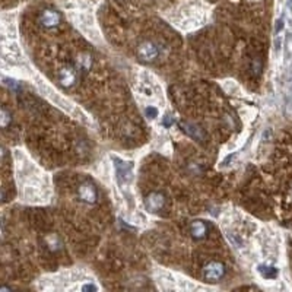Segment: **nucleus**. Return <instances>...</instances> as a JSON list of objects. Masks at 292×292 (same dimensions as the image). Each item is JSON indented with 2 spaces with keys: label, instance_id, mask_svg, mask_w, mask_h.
<instances>
[{
  "label": "nucleus",
  "instance_id": "8",
  "mask_svg": "<svg viewBox=\"0 0 292 292\" xmlns=\"http://www.w3.org/2000/svg\"><path fill=\"white\" fill-rule=\"evenodd\" d=\"M190 234L194 240H203L208 234V226L203 220H194L190 225Z\"/></svg>",
  "mask_w": 292,
  "mask_h": 292
},
{
  "label": "nucleus",
  "instance_id": "7",
  "mask_svg": "<svg viewBox=\"0 0 292 292\" xmlns=\"http://www.w3.org/2000/svg\"><path fill=\"white\" fill-rule=\"evenodd\" d=\"M132 162H123L120 160L116 161V172H117V182L120 184L126 182L130 180V174H132Z\"/></svg>",
  "mask_w": 292,
  "mask_h": 292
},
{
  "label": "nucleus",
  "instance_id": "6",
  "mask_svg": "<svg viewBox=\"0 0 292 292\" xmlns=\"http://www.w3.org/2000/svg\"><path fill=\"white\" fill-rule=\"evenodd\" d=\"M146 209L149 212H158L164 208L165 204V198L164 194L158 193V192H154L150 194H148L145 199Z\"/></svg>",
  "mask_w": 292,
  "mask_h": 292
},
{
  "label": "nucleus",
  "instance_id": "14",
  "mask_svg": "<svg viewBox=\"0 0 292 292\" xmlns=\"http://www.w3.org/2000/svg\"><path fill=\"white\" fill-rule=\"evenodd\" d=\"M47 244H50V246H48V248H52L53 252H56V250H58V248H60V246H58V238L54 237V236H52V237L47 238Z\"/></svg>",
  "mask_w": 292,
  "mask_h": 292
},
{
  "label": "nucleus",
  "instance_id": "19",
  "mask_svg": "<svg viewBox=\"0 0 292 292\" xmlns=\"http://www.w3.org/2000/svg\"><path fill=\"white\" fill-rule=\"evenodd\" d=\"M290 96H291V100H292V85H291V88H290Z\"/></svg>",
  "mask_w": 292,
  "mask_h": 292
},
{
  "label": "nucleus",
  "instance_id": "17",
  "mask_svg": "<svg viewBox=\"0 0 292 292\" xmlns=\"http://www.w3.org/2000/svg\"><path fill=\"white\" fill-rule=\"evenodd\" d=\"M172 123H174L172 117H170V116H165L164 120H162V126L168 128H171V126H172Z\"/></svg>",
  "mask_w": 292,
  "mask_h": 292
},
{
  "label": "nucleus",
  "instance_id": "5",
  "mask_svg": "<svg viewBox=\"0 0 292 292\" xmlns=\"http://www.w3.org/2000/svg\"><path fill=\"white\" fill-rule=\"evenodd\" d=\"M40 24H41V26H44L47 30L56 28L60 24V15L53 9H46L40 15Z\"/></svg>",
  "mask_w": 292,
  "mask_h": 292
},
{
  "label": "nucleus",
  "instance_id": "18",
  "mask_svg": "<svg viewBox=\"0 0 292 292\" xmlns=\"http://www.w3.org/2000/svg\"><path fill=\"white\" fill-rule=\"evenodd\" d=\"M98 288L94 285V284H86V285H84L82 286V291H96Z\"/></svg>",
  "mask_w": 292,
  "mask_h": 292
},
{
  "label": "nucleus",
  "instance_id": "4",
  "mask_svg": "<svg viewBox=\"0 0 292 292\" xmlns=\"http://www.w3.org/2000/svg\"><path fill=\"white\" fill-rule=\"evenodd\" d=\"M78 72L72 66H64L58 70V82L64 88H70L78 80Z\"/></svg>",
  "mask_w": 292,
  "mask_h": 292
},
{
  "label": "nucleus",
  "instance_id": "15",
  "mask_svg": "<svg viewBox=\"0 0 292 292\" xmlns=\"http://www.w3.org/2000/svg\"><path fill=\"white\" fill-rule=\"evenodd\" d=\"M4 85L6 86H9L10 90H14V91H16L19 90V84L16 80H12V79H4Z\"/></svg>",
  "mask_w": 292,
  "mask_h": 292
},
{
  "label": "nucleus",
  "instance_id": "11",
  "mask_svg": "<svg viewBox=\"0 0 292 292\" xmlns=\"http://www.w3.org/2000/svg\"><path fill=\"white\" fill-rule=\"evenodd\" d=\"M258 272L264 279H274L278 276V269L274 266H266V264H260L258 266Z\"/></svg>",
  "mask_w": 292,
  "mask_h": 292
},
{
  "label": "nucleus",
  "instance_id": "2",
  "mask_svg": "<svg viewBox=\"0 0 292 292\" xmlns=\"http://www.w3.org/2000/svg\"><path fill=\"white\" fill-rule=\"evenodd\" d=\"M138 54H139V58H142L144 62L150 63V62H155L158 58L160 48L152 41H144V42H140V46L138 48Z\"/></svg>",
  "mask_w": 292,
  "mask_h": 292
},
{
  "label": "nucleus",
  "instance_id": "16",
  "mask_svg": "<svg viewBox=\"0 0 292 292\" xmlns=\"http://www.w3.org/2000/svg\"><path fill=\"white\" fill-rule=\"evenodd\" d=\"M145 112L146 117H149V118H155L158 116V110L155 108V107H148Z\"/></svg>",
  "mask_w": 292,
  "mask_h": 292
},
{
  "label": "nucleus",
  "instance_id": "9",
  "mask_svg": "<svg viewBox=\"0 0 292 292\" xmlns=\"http://www.w3.org/2000/svg\"><path fill=\"white\" fill-rule=\"evenodd\" d=\"M180 126H182V132H184V133H187L190 138L196 139L198 142L204 139V133H203V132H202V128H198L196 124H192V123H182Z\"/></svg>",
  "mask_w": 292,
  "mask_h": 292
},
{
  "label": "nucleus",
  "instance_id": "12",
  "mask_svg": "<svg viewBox=\"0 0 292 292\" xmlns=\"http://www.w3.org/2000/svg\"><path fill=\"white\" fill-rule=\"evenodd\" d=\"M10 123H12V114L3 107L2 111H0V126L3 128H6Z\"/></svg>",
  "mask_w": 292,
  "mask_h": 292
},
{
  "label": "nucleus",
  "instance_id": "1",
  "mask_svg": "<svg viewBox=\"0 0 292 292\" xmlns=\"http://www.w3.org/2000/svg\"><path fill=\"white\" fill-rule=\"evenodd\" d=\"M225 276V266L219 262H210L203 268V278L209 282H218Z\"/></svg>",
  "mask_w": 292,
  "mask_h": 292
},
{
  "label": "nucleus",
  "instance_id": "13",
  "mask_svg": "<svg viewBox=\"0 0 292 292\" xmlns=\"http://www.w3.org/2000/svg\"><path fill=\"white\" fill-rule=\"evenodd\" d=\"M262 68H263L262 58H260V57H254L253 62H252V72H253V74H260Z\"/></svg>",
  "mask_w": 292,
  "mask_h": 292
},
{
  "label": "nucleus",
  "instance_id": "10",
  "mask_svg": "<svg viewBox=\"0 0 292 292\" xmlns=\"http://www.w3.org/2000/svg\"><path fill=\"white\" fill-rule=\"evenodd\" d=\"M91 66L92 58L88 53H82V54L78 56V58H76V69H78L79 72L88 73L91 70Z\"/></svg>",
  "mask_w": 292,
  "mask_h": 292
},
{
  "label": "nucleus",
  "instance_id": "3",
  "mask_svg": "<svg viewBox=\"0 0 292 292\" xmlns=\"http://www.w3.org/2000/svg\"><path fill=\"white\" fill-rule=\"evenodd\" d=\"M78 194H79V199L88 204H94L96 199H98V192L95 188V186L90 182H82L79 187H78Z\"/></svg>",
  "mask_w": 292,
  "mask_h": 292
}]
</instances>
